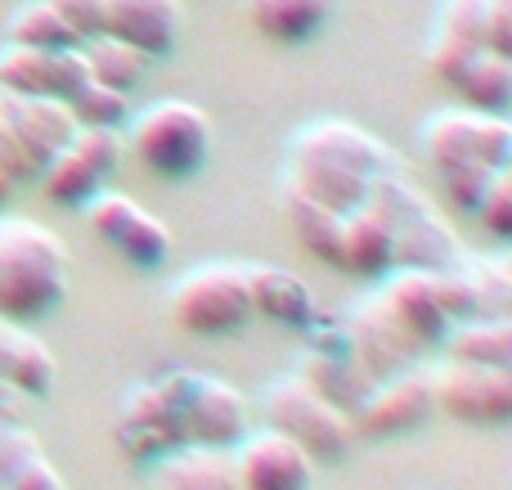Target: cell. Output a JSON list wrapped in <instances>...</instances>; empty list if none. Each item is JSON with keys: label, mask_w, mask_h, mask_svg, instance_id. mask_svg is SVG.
<instances>
[{"label": "cell", "mask_w": 512, "mask_h": 490, "mask_svg": "<svg viewBox=\"0 0 512 490\" xmlns=\"http://www.w3.org/2000/svg\"><path fill=\"white\" fill-rule=\"evenodd\" d=\"M68 297V252L45 225L0 216V315L41 320Z\"/></svg>", "instance_id": "1"}, {"label": "cell", "mask_w": 512, "mask_h": 490, "mask_svg": "<svg viewBox=\"0 0 512 490\" xmlns=\"http://www.w3.org/2000/svg\"><path fill=\"white\" fill-rule=\"evenodd\" d=\"M369 203L382 212V221L391 225V239H396V266L409 270H450L463 257L454 230L441 221V212L432 207V198L418 185H409L405 176H382L369 180Z\"/></svg>", "instance_id": "2"}, {"label": "cell", "mask_w": 512, "mask_h": 490, "mask_svg": "<svg viewBox=\"0 0 512 490\" xmlns=\"http://www.w3.org/2000/svg\"><path fill=\"white\" fill-rule=\"evenodd\" d=\"M131 149L153 176L185 180L212 153V117L189 99H158L131 113Z\"/></svg>", "instance_id": "3"}, {"label": "cell", "mask_w": 512, "mask_h": 490, "mask_svg": "<svg viewBox=\"0 0 512 490\" xmlns=\"http://www.w3.org/2000/svg\"><path fill=\"white\" fill-rule=\"evenodd\" d=\"M171 320L194 338H225L252 320L248 261H207L171 288Z\"/></svg>", "instance_id": "4"}, {"label": "cell", "mask_w": 512, "mask_h": 490, "mask_svg": "<svg viewBox=\"0 0 512 490\" xmlns=\"http://www.w3.org/2000/svg\"><path fill=\"white\" fill-rule=\"evenodd\" d=\"M158 387L167 392L171 410H176L185 446L230 450L248 432V401L221 378L203 374V369H176Z\"/></svg>", "instance_id": "5"}, {"label": "cell", "mask_w": 512, "mask_h": 490, "mask_svg": "<svg viewBox=\"0 0 512 490\" xmlns=\"http://www.w3.org/2000/svg\"><path fill=\"white\" fill-rule=\"evenodd\" d=\"M423 149L436 162V171L450 167H508L512 162V126L499 113L481 108H441L423 126Z\"/></svg>", "instance_id": "6"}, {"label": "cell", "mask_w": 512, "mask_h": 490, "mask_svg": "<svg viewBox=\"0 0 512 490\" xmlns=\"http://www.w3.org/2000/svg\"><path fill=\"white\" fill-rule=\"evenodd\" d=\"M265 423L279 428L283 437H292L310 459H342L351 446V419H346L337 405H328L319 392H310L297 374L279 378V383L265 392Z\"/></svg>", "instance_id": "7"}, {"label": "cell", "mask_w": 512, "mask_h": 490, "mask_svg": "<svg viewBox=\"0 0 512 490\" xmlns=\"http://www.w3.org/2000/svg\"><path fill=\"white\" fill-rule=\"evenodd\" d=\"M81 212H86V225L95 230V239L104 243V248H113L117 257L135 270L167 266L171 248H176L167 225L153 212H144L122 189H99L90 203H81Z\"/></svg>", "instance_id": "8"}, {"label": "cell", "mask_w": 512, "mask_h": 490, "mask_svg": "<svg viewBox=\"0 0 512 490\" xmlns=\"http://www.w3.org/2000/svg\"><path fill=\"white\" fill-rule=\"evenodd\" d=\"M122 162V126H77L72 144L41 167L45 194L59 207H81L108 185Z\"/></svg>", "instance_id": "9"}, {"label": "cell", "mask_w": 512, "mask_h": 490, "mask_svg": "<svg viewBox=\"0 0 512 490\" xmlns=\"http://www.w3.org/2000/svg\"><path fill=\"white\" fill-rule=\"evenodd\" d=\"M432 392L436 405L459 423L499 428V423L512 419V369L450 360L441 374H432Z\"/></svg>", "instance_id": "10"}, {"label": "cell", "mask_w": 512, "mask_h": 490, "mask_svg": "<svg viewBox=\"0 0 512 490\" xmlns=\"http://www.w3.org/2000/svg\"><path fill=\"white\" fill-rule=\"evenodd\" d=\"M234 482L239 490H310L315 482V459L283 437L279 428H248L234 441Z\"/></svg>", "instance_id": "11"}, {"label": "cell", "mask_w": 512, "mask_h": 490, "mask_svg": "<svg viewBox=\"0 0 512 490\" xmlns=\"http://www.w3.org/2000/svg\"><path fill=\"white\" fill-rule=\"evenodd\" d=\"M432 410H436L432 374L400 369V374L373 383L369 396L351 410V432L355 437H400V432L418 428Z\"/></svg>", "instance_id": "12"}, {"label": "cell", "mask_w": 512, "mask_h": 490, "mask_svg": "<svg viewBox=\"0 0 512 490\" xmlns=\"http://www.w3.org/2000/svg\"><path fill=\"white\" fill-rule=\"evenodd\" d=\"M288 158H315V162H328V167L355 171V176H364V180L391 171L387 144H382L378 135L360 131L355 122H342V117H319V122L301 126L288 140Z\"/></svg>", "instance_id": "13"}, {"label": "cell", "mask_w": 512, "mask_h": 490, "mask_svg": "<svg viewBox=\"0 0 512 490\" xmlns=\"http://www.w3.org/2000/svg\"><path fill=\"white\" fill-rule=\"evenodd\" d=\"M90 81L81 50H32V45H0V90L9 95H50L68 104Z\"/></svg>", "instance_id": "14"}, {"label": "cell", "mask_w": 512, "mask_h": 490, "mask_svg": "<svg viewBox=\"0 0 512 490\" xmlns=\"http://www.w3.org/2000/svg\"><path fill=\"white\" fill-rule=\"evenodd\" d=\"M180 446H185V437H180V423L167 392L158 383L135 387L122 405V419H117V450L131 464H158Z\"/></svg>", "instance_id": "15"}, {"label": "cell", "mask_w": 512, "mask_h": 490, "mask_svg": "<svg viewBox=\"0 0 512 490\" xmlns=\"http://www.w3.org/2000/svg\"><path fill=\"white\" fill-rule=\"evenodd\" d=\"M0 122L18 135V144L32 153L36 167H45L54 153H63L77 135L72 108L50 95H9V90H0Z\"/></svg>", "instance_id": "16"}, {"label": "cell", "mask_w": 512, "mask_h": 490, "mask_svg": "<svg viewBox=\"0 0 512 490\" xmlns=\"http://www.w3.org/2000/svg\"><path fill=\"white\" fill-rule=\"evenodd\" d=\"M378 302L414 347H432V342H441L445 329H450V320H445V311H441V297H436L432 270L396 266V275L382 284Z\"/></svg>", "instance_id": "17"}, {"label": "cell", "mask_w": 512, "mask_h": 490, "mask_svg": "<svg viewBox=\"0 0 512 490\" xmlns=\"http://www.w3.org/2000/svg\"><path fill=\"white\" fill-rule=\"evenodd\" d=\"M108 36L158 59L180 36V0H108Z\"/></svg>", "instance_id": "18"}, {"label": "cell", "mask_w": 512, "mask_h": 490, "mask_svg": "<svg viewBox=\"0 0 512 490\" xmlns=\"http://www.w3.org/2000/svg\"><path fill=\"white\" fill-rule=\"evenodd\" d=\"M409 347H414V342L396 329V320L382 311L378 297H369V302L355 311V320H351V360L373 378V383L400 374Z\"/></svg>", "instance_id": "19"}, {"label": "cell", "mask_w": 512, "mask_h": 490, "mask_svg": "<svg viewBox=\"0 0 512 490\" xmlns=\"http://www.w3.org/2000/svg\"><path fill=\"white\" fill-rule=\"evenodd\" d=\"M248 284H252V315H265V320L283 324V329H310V320L319 315L310 284L283 266H248Z\"/></svg>", "instance_id": "20"}, {"label": "cell", "mask_w": 512, "mask_h": 490, "mask_svg": "<svg viewBox=\"0 0 512 490\" xmlns=\"http://www.w3.org/2000/svg\"><path fill=\"white\" fill-rule=\"evenodd\" d=\"M59 365H54L50 347L36 342L18 320L0 315V383H9L18 396H50Z\"/></svg>", "instance_id": "21"}, {"label": "cell", "mask_w": 512, "mask_h": 490, "mask_svg": "<svg viewBox=\"0 0 512 490\" xmlns=\"http://www.w3.org/2000/svg\"><path fill=\"white\" fill-rule=\"evenodd\" d=\"M342 270L351 275H391L396 270V239H391V225L382 221V212L364 198L355 212H346L342 221Z\"/></svg>", "instance_id": "22"}, {"label": "cell", "mask_w": 512, "mask_h": 490, "mask_svg": "<svg viewBox=\"0 0 512 490\" xmlns=\"http://www.w3.org/2000/svg\"><path fill=\"white\" fill-rule=\"evenodd\" d=\"M297 378L310 387V392L324 396L328 405H337L346 419H351V410L369 396V387H373V378L364 374L346 351H306Z\"/></svg>", "instance_id": "23"}, {"label": "cell", "mask_w": 512, "mask_h": 490, "mask_svg": "<svg viewBox=\"0 0 512 490\" xmlns=\"http://www.w3.org/2000/svg\"><path fill=\"white\" fill-rule=\"evenodd\" d=\"M283 216H288L292 234L301 239V248L310 252V257H319L324 266H337L342 270V212H333V207L315 203V198H306L297 185H283Z\"/></svg>", "instance_id": "24"}, {"label": "cell", "mask_w": 512, "mask_h": 490, "mask_svg": "<svg viewBox=\"0 0 512 490\" xmlns=\"http://www.w3.org/2000/svg\"><path fill=\"white\" fill-rule=\"evenodd\" d=\"M252 27L274 45H301L328 23L333 0H248Z\"/></svg>", "instance_id": "25"}, {"label": "cell", "mask_w": 512, "mask_h": 490, "mask_svg": "<svg viewBox=\"0 0 512 490\" xmlns=\"http://www.w3.org/2000/svg\"><path fill=\"white\" fill-rule=\"evenodd\" d=\"M158 490H239V482L225 450L180 446L158 459Z\"/></svg>", "instance_id": "26"}, {"label": "cell", "mask_w": 512, "mask_h": 490, "mask_svg": "<svg viewBox=\"0 0 512 490\" xmlns=\"http://www.w3.org/2000/svg\"><path fill=\"white\" fill-rule=\"evenodd\" d=\"M441 342H445V351H450V360L512 369V320L508 315H477V320H459V324L445 329Z\"/></svg>", "instance_id": "27"}, {"label": "cell", "mask_w": 512, "mask_h": 490, "mask_svg": "<svg viewBox=\"0 0 512 490\" xmlns=\"http://www.w3.org/2000/svg\"><path fill=\"white\" fill-rule=\"evenodd\" d=\"M0 490H68L27 428L0 423Z\"/></svg>", "instance_id": "28"}, {"label": "cell", "mask_w": 512, "mask_h": 490, "mask_svg": "<svg viewBox=\"0 0 512 490\" xmlns=\"http://www.w3.org/2000/svg\"><path fill=\"white\" fill-rule=\"evenodd\" d=\"M450 86L459 90V99L468 108L508 117V108H512V59H504V54H495V50H477L459 68V77H454Z\"/></svg>", "instance_id": "29"}, {"label": "cell", "mask_w": 512, "mask_h": 490, "mask_svg": "<svg viewBox=\"0 0 512 490\" xmlns=\"http://www.w3.org/2000/svg\"><path fill=\"white\" fill-rule=\"evenodd\" d=\"M292 162V185L301 189L306 198L315 203L333 207V212H355V207L369 198V180L355 176V171H342V167H328V162H315V158H288Z\"/></svg>", "instance_id": "30"}, {"label": "cell", "mask_w": 512, "mask_h": 490, "mask_svg": "<svg viewBox=\"0 0 512 490\" xmlns=\"http://www.w3.org/2000/svg\"><path fill=\"white\" fill-rule=\"evenodd\" d=\"M77 50H81V59H86V68H90V81L113 86V90H122V95H131V90L144 81V72H149V54H140L135 45L117 41V36H108V32L81 41Z\"/></svg>", "instance_id": "31"}, {"label": "cell", "mask_w": 512, "mask_h": 490, "mask_svg": "<svg viewBox=\"0 0 512 490\" xmlns=\"http://www.w3.org/2000/svg\"><path fill=\"white\" fill-rule=\"evenodd\" d=\"M5 41L32 45V50H77V36L50 0H23L5 23Z\"/></svg>", "instance_id": "32"}, {"label": "cell", "mask_w": 512, "mask_h": 490, "mask_svg": "<svg viewBox=\"0 0 512 490\" xmlns=\"http://www.w3.org/2000/svg\"><path fill=\"white\" fill-rule=\"evenodd\" d=\"M77 126H122L131 122V99L113 86H99V81H86L77 95L68 99Z\"/></svg>", "instance_id": "33"}, {"label": "cell", "mask_w": 512, "mask_h": 490, "mask_svg": "<svg viewBox=\"0 0 512 490\" xmlns=\"http://www.w3.org/2000/svg\"><path fill=\"white\" fill-rule=\"evenodd\" d=\"M459 266L468 270L472 288H477L481 315H508L512 302V275L504 257H459Z\"/></svg>", "instance_id": "34"}, {"label": "cell", "mask_w": 512, "mask_h": 490, "mask_svg": "<svg viewBox=\"0 0 512 490\" xmlns=\"http://www.w3.org/2000/svg\"><path fill=\"white\" fill-rule=\"evenodd\" d=\"M436 36H450V41L463 45H486V0H441Z\"/></svg>", "instance_id": "35"}, {"label": "cell", "mask_w": 512, "mask_h": 490, "mask_svg": "<svg viewBox=\"0 0 512 490\" xmlns=\"http://www.w3.org/2000/svg\"><path fill=\"white\" fill-rule=\"evenodd\" d=\"M499 171H504V167H499ZM499 171L495 167H450V171H441L445 198H450L459 212H477L481 198H486V189L495 185Z\"/></svg>", "instance_id": "36"}, {"label": "cell", "mask_w": 512, "mask_h": 490, "mask_svg": "<svg viewBox=\"0 0 512 490\" xmlns=\"http://www.w3.org/2000/svg\"><path fill=\"white\" fill-rule=\"evenodd\" d=\"M472 216H477L495 239H508L512 234V171L508 167L495 176V185L486 189V198H481V207Z\"/></svg>", "instance_id": "37"}, {"label": "cell", "mask_w": 512, "mask_h": 490, "mask_svg": "<svg viewBox=\"0 0 512 490\" xmlns=\"http://www.w3.org/2000/svg\"><path fill=\"white\" fill-rule=\"evenodd\" d=\"M54 9L63 14V23L72 27V36L81 41H90V36H99L108 27V0H50Z\"/></svg>", "instance_id": "38"}, {"label": "cell", "mask_w": 512, "mask_h": 490, "mask_svg": "<svg viewBox=\"0 0 512 490\" xmlns=\"http://www.w3.org/2000/svg\"><path fill=\"white\" fill-rule=\"evenodd\" d=\"M0 171H5L9 180H32V176H41V167H36L32 162V153L23 149V144H18V135L9 131L5 122H0Z\"/></svg>", "instance_id": "39"}, {"label": "cell", "mask_w": 512, "mask_h": 490, "mask_svg": "<svg viewBox=\"0 0 512 490\" xmlns=\"http://www.w3.org/2000/svg\"><path fill=\"white\" fill-rule=\"evenodd\" d=\"M486 50L512 59V0H486Z\"/></svg>", "instance_id": "40"}, {"label": "cell", "mask_w": 512, "mask_h": 490, "mask_svg": "<svg viewBox=\"0 0 512 490\" xmlns=\"http://www.w3.org/2000/svg\"><path fill=\"white\" fill-rule=\"evenodd\" d=\"M14 405H18V392L9 383H0V423L9 419V414H14Z\"/></svg>", "instance_id": "41"}, {"label": "cell", "mask_w": 512, "mask_h": 490, "mask_svg": "<svg viewBox=\"0 0 512 490\" xmlns=\"http://www.w3.org/2000/svg\"><path fill=\"white\" fill-rule=\"evenodd\" d=\"M9 189H14V180H9L5 171H0V203H5V198H9Z\"/></svg>", "instance_id": "42"}]
</instances>
